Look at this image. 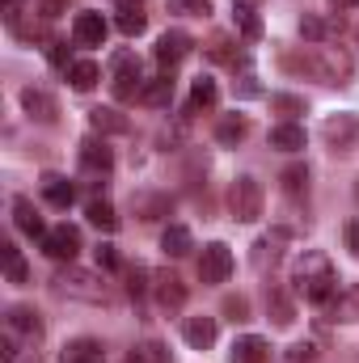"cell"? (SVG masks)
Returning <instances> with one entry per match:
<instances>
[{"mask_svg":"<svg viewBox=\"0 0 359 363\" xmlns=\"http://www.w3.org/2000/svg\"><path fill=\"white\" fill-rule=\"evenodd\" d=\"M292 283H296V296H304L309 304H330L338 296V274H334V262L317 250L300 254L296 258V271H292Z\"/></svg>","mask_w":359,"mask_h":363,"instance_id":"obj_1","label":"cell"},{"mask_svg":"<svg viewBox=\"0 0 359 363\" xmlns=\"http://www.w3.org/2000/svg\"><path fill=\"white\" fill-rule=\"evenodd\" d=\"M283 68L287 72H304V77H313V81H321V85H338V81H347L351 77V60L343 55V51H334V47H309V51H300V55H283Z\"/></svg>","mask_w":359,"mask_h":363,"instance_id":"obj_2","label":"cell"},{"mask_svg":"<svg viewBox=\"0 0 359 363\" xmlns=\"http://www.w3.org/2000/svg\"><path fill=\"white\" fill-rule=\"evenodd\" d=\"M51 291L64 296V300H81V304H106L110 291H106V279L97 271H85L77 262H64L55 279H51Z\"/></svg>","mask_w":359,"mask_h":363,"instance_id":"obj_3","label":"cell"},{"mask_svg":"<svg viewBox=\"0 0 359 363\" xmlns=\"http://www.w3.org/2000/svg\"><path fill=\"white\" fill-rule=\"evenodd\" d=\"M263 207H267L263 182L250 178V174L233 178V186H228V216H233L237 224H254V220L263 216Z\"/></svg>","mask_w":359,"mask_h":363,"instance_id":"obj_4","label":"cell"},{"mask_svg":"<svg viewBox=\"0 0 359 363\" xmlns=\"http://www.w3.org/2000/svg\"><path fill=\"white\" fill-rule=\"evenodd\" d=\"M144 85H148V77H144L140 60H136V55H127V51H118V55H114V77H110L114 97H118V101H140Z\"/></svg>","mask_w":359,"mask_h":363,"instance_id":"obj_5","label":"cell"},{"mask_svg":"<svg viewBox=\"0 0 359 363\" xmlns=\"http://www.w3.org/2000/svg\"><path fill=\"white\" fill-rule=\"evenodd\" d=\"M43 317L34 313V308H26V304H17V308H9V317H4V338H13V342H21V347H34L38 351V342H43Z\"/></svg>","mask_w":359,"mask_h":363,"instance_id":"obj_6","label":"cell"},{"mask_svg":"<svg viewBox=\"0 0 359 363\" xmlns=\"http://www.w3.org/2000/svg\"><path fill=\"white\" fill-rule=\"evenodd\" d=\"M38 245H43V254H47L51 262H72V258L81 254V228L55 224V228H47V237H43Z\"/></svg>","mask_w":359,"mask_h":363,"instance_id":"obj_7","label":"cell"},{"mask_svg":"<svg viewBox=\"0 0 359 363\" xmlns=\"http://www.w3.org/2000/svg\"><path fill=\"white\" fill-rule=\"evenodd\" d=\"M233 274V250L224 241H211L203 245V258H199V279L203 283H224Z\"/></svg>","mask_w":359,"mask_h":363,"instance_id":"obj_8","label":"cell"},{"mask_svg":"<svg viewBox=\"0 0 359 363\" xmlns=\"http://www.w3.org/2000/svg\"><path fill=\"white\" fill-rule=\"evenodd\" d=\"M153 296H157V304L165 313H178L182 304H186V283L174 271H157L153 274Z\"/></svg>","mask_w":359,"mask_h":363,"instance_id":"obj_9","label":"cell"},{"mask_svg":"<svg viewBox=\"0 0 359 363\" xmlns=\"http://www.w3.org/2000/svg\"><path fill=\"white\" fill-rule=\"evenodd\" d=\"M190 47H194V38L186 34V30H165L161 38H157V64H165V68H174V64H182L186 55H190Z\"/></svg>","mask_w":359,"mask_h":363,"instance_id":"obj_10","label":"cell"},{"mask_svg":"<svg viewBox=\"0 0 359 363\" xmlns=\"http://www.w3.org/2000/svg\"><path fill=\"white\" fill-rule=\"evenodd\" d=\"M359 135V118L355 114H330L326 123H321V140L330 144V148H351V140Z\"/></svg>","mask_w":359,"mask_h":363,"instance_id":"obj_11","label":"cell"},{"mask_svg":"<svg viewBox=\"0 0 359 363\" xmlns=\"http://www.w3.org/2000/svg\"><path fill=\"white\" fill-rule=\"evenodd\" d=\"M106 34H110V26H106L101 13H77V21H72V38H77V47H101Z\"/></svg>","mask_w":359,"mask_h":363,"instance_id":"obj_12","label":"cell"},{"mask_svg":"<svg viewBox=\"0 0 359 363\" xmlns=\"http://www.w3.org/2000/svg\"><path fill=\"white\" fill-rule=\"evenodd\" d=\"M21 110H26L30 118H38V123H55V118H60L55 97H51L47 89H34V85H26V89H21Z\"/></svg>","mask_w":359,"mask_h":363,"instance_id":"obj_13","label":"cell"},{"mask_svg":"<svg viewBox=\"0 0 359 363\" xmlns=\"http://www.w3.org/2000/svg\"><path fill=\"white\" fill-rule=\"evenodd\" d=\"M228 359L233 363H270V342L258 338V334H241V338H233Z\"/></svg>","mask_w":359,"mask_h":363,"instance_id":"obj_14","label":"cell"},{"mask_svg":"<svg viewBox=\"0 0 359 363\" xmlns=\"http://www.w3.org/2000/svg\"><path fill=\"white\" fill-rule=\"evenodd\" d=\"M81 165L89 169V174H110L114 169V152H110V144L106 140H97V135H89V140H81Z\"/></svg>","mask_w":359,"mask_h":363,"instance_id":"obj_15","label":"cell"},{"mask_svg":"<svg viewBox=\"0 0 359 363\" xmlns=\"http://www.w3.org/2000/svg\"><path fill=\"white\" fill-rule=\"evenodd\" d=\"M326 308V321H347V325H355L359 321V283L351 287H343L330 304H321Z\"/></svg>","mask_w":359,"mask_h":363,"instance_id":"obj_16","label":"cell"},{"mask_svg":"<svg viewBox=\"0 0 359 363\" xmlns=\"http://www.w3.org/2000/svg\"><path fill=\"white\" fill-rule=\"evenodd\" d=\"M13 224H17V228H21L26 237H38V241L47 237V224H43L38 207H34V203H30L26 194H17V199H13Z\"/></svg>","mask_w":359,"mask_h":363,"instance_id":"obj_17","label":"cell"},{"mask_svg":"<svg viewBox=\"0 0 359 363\" xmlns=\"http://www.w3.org/2000/svg\"><path fill=\"white\" fill-rule=\"evenodd\" d=\"M89 127H93V135H127L131 131V123L118 114V110H110V106H93L89 110Z\"/></svg>","mask_w":359,"mask_h":363,"instance_id":"obj_18","label":"cell"},{"mask_svg":"<svg viewBox=\"0 0 359 363\" xmlns=\"http://www.w3.org/2000/svg\"><path fill=\"white\" fill-rule=\"evenodd\" d=\"M182 338H186V347H194V351H207V347L216 342V317H186V325H182Z\"/></svg>","mask_w":359,"mask_h":363,"instance_id":"obj_19","label":"cell"},{"mask_svg":"<svg viewBox=\"0 0 359 363\" xmlns=\"http://www.w3.org/2000/svg\"><path fill=\"white\" fill-rule=\"evenodd\" d=\"M267 140H270V148H279V152H300V148H304V127L283 118V123H275V127H270Z\"/></svg>","mask_w":359,"mask_h":363,"instance_id":"obj_20","label":"cell"},{"mask_svg":"<svg viewBox=\"0 0 359 363\" xmlns=\"http://www.w3.org/2000/svg\"><path fill=\"white\" fill-rule=\"evenodd\" d=\"M245 135H250V118L245 114H224L216 123V144H224V148H237Z\"/></svg>","mask_w":359,"mask_h":363,"instance_id":"obj_21","label":"cell"},{"mask_svg":"<svg viewBox=\"0 0 359 363\" xmlns=\"http://www.w3.org/2000/svg\"><path fill=\"white\" fill-rule=\"evenodd\" d=\"M43 199H47L51 207H72V203H77V186L64 178V174H47V178H43Z\"/></svg>","mask_w":359,"mask_h":363,"instance_id":"obj_22","label":"cell"},{"mask_svg":"<svg viewBox=\"0 0 359 363\" xmlns=\"http://www.w3.org/2000/svg\"><path fill=\"white\" fill-rule=\"evenodd\" d=\"M64 363H106V347L97 338H72L64 347Z\"/></svg>","mask_w":359,"mask_h":363,"instance_id":"obj_23","label":"cell"},{"mask_svg":"<svg viewBox=\"0 0 359 363\" xmlns=\"http://www.w3.org/2000/svg\"><path fill=\"white\" fill-rule=\"evenodd\" d=\"M174 101V77L170 72H161V77H148V85H144V93H140V106H170Z\"/></svg>","mask_w":359,"mask_h":363,"instance_id":"obj_24","label":"cell"},{"mask_svg":"<svg viewBox=\"0 0 359 363\" xmlns=\"http://www.w3.org/2000/svg\"><path fill=\"white\" fill-rule=\"evenodd\" d=\"M161 250H165V258H186V254L194 250L190 228H186V224H170V228L161 233Z\"/></svg>","mask_w":359,"mask_h":363,"instance_id":"obj_25","label":"cell"},{"mask_svg":"<svg viewBox=\"0 0 359 363\" xmlns=\"http://www.w3.org/2000/svg\"><path fill=\"white\" fill-rule=\"evenodd\" d=\"M114 26H118L127 38L144 34V30H148V13H144V0H140V4H123V9H118V17H114Z\"/></svg>","mask_w":359,"mask_h":363,"instance_id":"obj_26","label":"cell"},{"mask_svg":"<svg viewBox=\"0 0 359 363\" xmlns=\"http://www.w3.org/2000/svg\"><path fill=\"white\" fill-rule=\"evenodd\" d=\"M85 220H89L93 228H101V233H114V228H118V211H114L106 199H89V203H85Z\"/></svg>","mask_w":359,"mask_h":363,"instance_id":"obj_27","label":"cell"},{"mask_svg":"<svg viewBox=\"0 0 359 363\" xmlns=\"http://www.w3.org/2000/svg\"><path fill=\"white\" fill-rule=\"evenodd\" d=\"M131 207H136L140 220H161V216H170V199H165V194H131Z\"/></svg>","mask_w":359,"mask_h":363,"instance_id":"obj_28","label":"cell"},{"mask_svg":"<svg viewBox=\"0 0 359 363\" xmlns=\"http://www.w3.org/2000/svg\"><path fill=\"white\" fill-rule=\"evenodd\" d=\"M68 81H72V89L77 93H89L97 81H101V68L93 64V60H77L72 68H68Z\"/></svg>","mask_w":359,"mask_h":363,"instance_id":"obj_29","label":"cell"},{"mask_svg":"<svg viewBox=\"0 0 359 363\" xmlns=\"http://www.w3.org/2000/svg\"><path fill=\"white\" fill-rule=\"evenodd\" d=\"M127 363H174V355H170V347H161V342H136L131 351H127Z\"/></svg>","mask_w":359,"mask_h":363,"instance_id":"obj_30","label":"cell"},{"mask_svg":"<svg viewBox=\"0 0 359 363\" xmlns=\"http://www.w3.org/2000/svg\"><path fill=\"white\" fill-rule=\"evenodd\" d=\"M0 262H4L9 283H26V279H30V271H26V262H21V254H17L13 241H0Z\"/></svg>","mask_w":359,"mask_h":363,"instance_id":"obj_31","label":"cell"},{"mask_svg":"<svg viewBox=\"0 0 359 363\" xmlns=\"http://www.w3.org/2000/svg\"><path fill=\"white\" fill-rule=\"evenodd\" d=\"M216 97H220V89H216L211 77H194V81H190V110H199V106H216Z\"/></svg>","mask_w":359,"mask_h":363,"instance_id":"obj_32","label":"cell"},{"mask_svg":"<svg viewBox=\"0 0 359 363\" xmlns=\"http://www.w3.org/2000/svg\"><path fill=\"white\" fill-rule=\"evenodd\" d=\"M283 190H287L292 199L309 194V165H287V169H283Z\"/></svg>","mask_w":359,"mask_h":363,"instance_id":"obj_33","label":"cell"},{"mask_svg":"<svg viewBox=\"0 0 359 363\" xmlns=\"http://www.w3.org/2000/svg\"><path fill=\"white\" fill-rule=\"evenodd\" d=\"M233 9H237V30H241L250 43H258V38H263V21H258V13L245 9V4H233Z\"/></svg>","mask_w":359,"mask_h":363,"instance_id":"obj_34","label":"cell"},{"mask_svg":"<svg viewBox=\"0 0 359 363\" xmlns=\"http://www.w3.org/2000/svg\"><path fill=\"white\" fill-rule=\"evenodd\" d=\"M207 55H211L216 64H233V68L241 64V55L233 51V38H228V34H216V38H211V47H207Z\"/></svg>","mask_w":359,"mask_h":363,"instance_id":"obj_35","label":"cell"},{"mask_svg":"<svg viewBox=\"0 0 359 363\" xmlns=\"http://www.w3.org/2000/svg\"><path fill=\"white\" fill-rule=\"evenodd\" d=\"M148 287H153V271H144V267H127V296H131V300H144Z\"/></svg>","mask_w":359,"mask_h":363,"instance_id":"obj_36","label":"cell"},{"mask_svg":"<svg viewBox=\"0 0 359 363\" xmlns=\"http://www.w3.org/2000/svg\"><path fill=\"white\" fill-rule=\"evenodd\" d=\"M270 106L292 123L296 114H304V97H292V93H270Z\"/></svg>","mask_w":359,"mask_h":363,"instance_id":"obj_37","label":"cell"},{"mask_svg":"<svg viewBox=\"0 0 359 363\" xmlns=\"http://www.w3.org/2000/svg\"><path fill=\"white\" fill-rule=\"evenodd\" d=\"M300 38H309V43H326V38H330V26H326L321 17H300Z\"/></svg>","mask_w":359,"mask_h":363,"instance_id":"obj_38","label":"cell"},{"mask_svg":"<svg viewBox=\"0 0 359 363\" xmlns=\"http://www.w3.org/2000/svg\"><path fill=\"white\" fill-rule=\"evenodd\" d=\"M170 13H182V17H207V13H211V0H170Z\"/></svg>","mask_w":359,"mask_h":363,"instance_id":"obj_39","label":"cell"},{"mask_svg":"<svg viewBox=\"0 0 359 363\" xmlns=\"http://www.w3.org/2000/svg\"><path fill=\"white\" fill-rule=\"evenodd\" d=\"M43 51H47V60H51L55 68H64V72L77 64V60H68V43H60V38H47V47H43Z\"/></svg>","mask_w":359,"mask_h":363,"instance_id":"obj_40","label":"cell"},{"mask_svg":"<svg viewBox=\"0 0 359 363\" xmlns=\"http://www.w3.org/2000/svg\"><path fill=\"white\" fill-rule=\"evenodd\" d=\"M287 359H292V363L317 359V347H313V342H292V347H287Z\"/></svg>","mask_w":359,"mask_h":363,"instance_id":"obj_41","label":"cell"},{"mask_svg":"<svg viewBox=\"0 0 359 363\" xmlns=\"http://www.w3.org/2000/svg\"><path fill=\"white\" fill-rule=\"evenodd\" d=\"M224 313H228L233 321H250V304H245L241 296H228V300H224Z\"/></svg>","mask_w":359,"mask_h":363,"instance_id":"obj_42","label":"cell"},{"mask_svg":"<svg viewBox=\"0 0 359 363\" xmlns=\"http://www.w3.org/2000/svg\"><path fill=\"white\" fill-rule=\"evenodd\" d=\"M97 267L101 271H114L118 267V250L114 245H97Z\"/></svg>","mask_w":359,"mask_h":363,"instance_id":"obj_43","label":"cell"},{"mask_svg":"<svg viewBox=\"0 0 359 363\" xmlns=\"http://www.w3.org/2000/svg\"><path fill=\"white\" fill-rule=\"evenodd\" d=\"M347 250L359 258V220H351V224H347Z\"/></svg>","mask_w":359,"mask_h":363,"instance_id":"obj_44","label":"cell"},{"mask_svg":"<svg viewBox=\"0 0 359 363\" xmlns=\"http://www.w3.org/2000/svg\"><path fill=\"white\" fill-rule=\"evenodd\" d=\"M68 0H43L38 9H43V17H60V9H64Z\"/></svg>","mask_w":359,"mask_h":363,"instance_id":"obj_45","label":"cell"},{"mask_svg":"<svg viewBox=\"0 0 359 363\" xmlns=\"http://www.w3.org/2000/svg\"><path fill=\"white\" fill-rule=\"evenodd\" d=\"M258 85H254V77H241V97H258Z\"/></svg>","mask_w":359,"mask_h":363,"instance_id":"obj_46","label":"cell"},{"mask_svg":"<svg viewBox=\"0 0 359 363\" xmlns=\"http://www.w3.org/2000/svg\"><path fill=\"white\" fill-rule=\"evenodd\" d=\"M334 9H359V0H330Z\"/></svg>","mask_w":359,"mask_h":363,"instance_id":"obj_47","label":"cell"},{"mask_svg":"<svg viewBox=\"0 0 359 363\" xmlns=\"http://www.w3.org/2000/svg\"><path fill=\"white\" fill-rule=\"evenodd\" d=\"M233 4H245V9H254V4H258V0H233Z\"/></svg>","mask_w":359,"mask_h":363,"instance_id":"obj_48","label":"cell"},{"mask_svg":"<svg viewBox=\"0 0 359 363\" xmlns=\"http://www.w3.org/2000/svg\"><path fill=\"white\" fill-rule=\"evenodd\" d=\"M114 4H118V9H123V4H140V0H114Z\"/></svg>","mask_w":359,"mask_h":363,"instance_id":"obj_49","label":"cell"},{"mask_svg":"<svg viewBox=\"0 0 359 363\" xmlns=\"http://www.w3.org/2000/svg\"><path fill=\"white\" fill-rule=\"evenodd\" d=\"M355 199H359V178H355Z\"/></svg>","mask_w":359,"mask_h":363,"instance_id":"obj_50","label":"cell"},{"mask_svg":"<svg viewBox=\"0 0 359 363\" xmlns=\"http://www.w3.org/2000/svg\"><path fill=\"white\" fill-rule=\"evenodd\" d=\"M355 34H359V30H355Z\"/></svg>","mask_w":359,"mask_h":363,"instance_id":"obj_51","label":"cell"}]
</instances>
